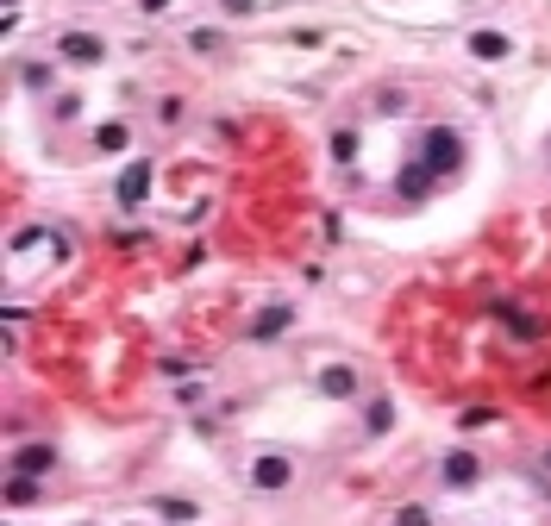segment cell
<instances>
[{
  "mask_svg": "<svg viewBox=\"0 0 551 526\" xmlns=\"http://www.w3.org/2000/svg\"><path fill=\"white\" fill-rule=\"evenodd\" d=\"M289 483H295V458L289 451H263V458L251 464V489L270 495V489H289Z\"/></svg>",
  "mask_w": 551,
  "mask_h": 526,
  "instance_id": "obj_1",
  "label": "cell"
},
{
  "mask_svg": "<svg viewBox=\"0 0 551 526\" xmlns=\"http://www.w3.org/2000/svg\"><path fill=\"white\" fill-rule=\"evenodd\" d=\"M420 163H426V170H458V163H464V138L458 132H426V145H420Z\"/></svg>",
  "mask_w": 551,
  "mask_h": 526,
  "instance_id": "obj_2",
  "label": "cell"
},
{
  "mask_svg": "<svg viewBox=\"0 0 551 526\" xmlns=\"http://www.w3.org/2000/svg\"><path fill=\"white\" fill-rule=\"evenodd\" d=\"M57 51H63V63H76V69H94V63L107 57V44L94 38V32H63V44H57Z\"/></svg>",
  "mask_w": 551,
  "mask_h": 526,
  "instance_id": "obj_3",
  "label": "cell"
},
{
  "mask_svg": "<svg viewBox=\"0 0 551 526\" xmlns=\"http://www.w3.org/2000/svg\"><path fill=\"white\" fill-rule=\"evenodd\" d=\"M145 195H151V163L138 157V163H126V176H119V207H145Z\"/></svg>",
  "mask_w": 551,
  "mask_h": 526,
  "instance_id": "obj_4",
  "label": "cell"
},
{
  "mask_svg": "<svg viewBox=\"0 0 551 526\" xmlns=\"http://www.w3.org/2000/svg\"><path fill=\"white\" fill-rule=\"evenodd\" d=\"M289 326H295V307H289V301H270L245 332H251V339H276V332H289Z\"/></svg>",
  "mask_w": 551,
  "mask_h": 526,
  "instance_id": "obj_5",
  "label": "cell"
},
{
  "mask_svg": "<svg viewBox=\"0 0 551 526\" xmlns=\"http://www.w3.org/2000/svg\"><path fill=\"white\" fill-rule=\"evenodd\" d=\"M476 476H483V458H476V451H451L445 458V489H470Z\"/></svg>",
  "mask_w": 551,
  "mask_h": 526,
  "instance_id": "obj_6",
  "label": "cell"
},
{
  "mask_svg": "<svg viewBox=\"0 0 551 526\" xmlns=\"http://www.w3.org/2000/svg\"><path fill=\"white\" fill-rule=\"evenodd\" d=\"M51 464H57L51 445H19L13 451V476H51Z\"/></svg>",
  "mask_w": 551,
  "mask_h": 526,
  "instance_id": "obj_7",
  "label": "cell"
},
{
  "mask_svg": "<svg viewBox=\"0 0 551 526\" xmlns=\"http://www.w3.org/2000/svg\"><path fill=\"white\" fill-rule=\"evenodd\" d=\"M320 395L351 401V395H357V370H351V364H326V370H320Z\"/></svg>",
  "mask_w": 551,
  "mask_h": 526,
  "instance_id": "obj_8",
  "label": "cell"
},
{
  "mask_svg": "<svg viewBox=\"0 0 551 526\" xmlns=\"http://www.w3.org/2000/svg\"><path fill=\"white\" fill-rule=\"evenodd\" d=\"M151 508H157V520H170V526H182V520H195V514H201L195 501H182V495H157Z\"/></svg>",
  "mask_w": 551,
  "mask_h": 526,
  "instance_id": "obj_9",
  "label": "cell"
},
{
  "mask_svg": "<svg viewBox=\"0 0 551 526\" xmlns=\"http://www.w3.org/2000/svg\"><path fill=\"white\" fill-rule=\"evenodd\" d=\"M38 501V476H7V508H32Z\"/></svg>",
  "mask_w": 551,
  "mask_h": 526,
  "instance_id": "obj_10",
  "label": "cell"
},
{
  "mask_svg": "<svg viewBox=\"0 0 551 526\" xmlns=\"http://www.w3.org/2000/svg\"><path fill=\"white\" fill-rule=\"evenodd\" d=\"M470 57H483V63L508 57V38H501V32H476V38H470Z\"/></svg>",
  "mask_w": 551,
  "mask_h": 526,
  "instance_id": "obj_11",
  "label": "cell"
},
{
  "mask_svg": "<svg viewBox=\"0 0 551 526\" xmlns=\"http://www.w3.org/2000/svg\"><path fill=\"white\" fill-rule=\"evenodd\" d=\"M426 176H433V170H426V163H407V170H401V195H407V201H420L426 188H433Z\"/></svg>",
  "mask_w": 551,
  "mask_h": 526,
  "instance_id": "obj_12",
  "label": "cell"
},
{
  "mask_svg": "<svg viewBox=\"0 0 551 526\" xmlns=\"http://www.w3.org/2000/svg\"><path fill=\"white\" fill-rule=\"evenodd\" d=\"M119 145H126V126H101L94 132V151H119Z\"/></svg>",
  "mask_w": 551,
  "mask_h": 526,
  "instance_id": "obj_13",
  "label": "cell"
},
{
  "mask_svg": "<svg viewBox=\"0 0 551 526\" xmlns=\"http://www.w3.org/2000/svg\"><path fill=\"white\" fill-rule=\"evenodd\" d=\"M389 426H395V408L389 401H370V433H389Z\"/></svg>",
  "mask_w": 551,
  "mask_h": 526,
  "instance_id": "obj_14",
  "label": "cell"
},
{
  "mask_svg": "<svg viewBox=\"0 0 551 526\" xmlns=\"http://www.w3.org/2000/svg\"><path fill=\"white\" fill-rule=\"evenodd\" d=\"M395 520H401V526H433V514H426V508H420V501H407V508H401Z\"/></svg>",
  "mask_w": 551,
  "mask_h": 526,
  "instance_id": "obj_15",
  "label": "cell"
},
{
  "mask_svg": "<svg viewBox=\"0 0 551 526\" xmlns=\"http://www.w3.org/2000/svg\"><path fill=\"white\" fill-rule=\"evenodd\" d=\"M220 13H226V19H251L257 0H220Z\"/></svg>",
  "mask_w": 551,
  "mask_h": 526,
  "instance_id": "obj_16",
  "label": "cell"
},
{
  "mask_svg": "<svg viewBox=\"0 0 551 526\" xmlns=\"http://www.w3.org/2000/svg\"><path fill=\"white\" fill-rule=\"evenodd\" d=\"M138 7H145V13H170V0H138Z\"/></svg>",
  "mask_w": 551,
  "mask_h": 526,
  "instance_id": "obj_17",
  "label": "cell"
}]
</instances>
